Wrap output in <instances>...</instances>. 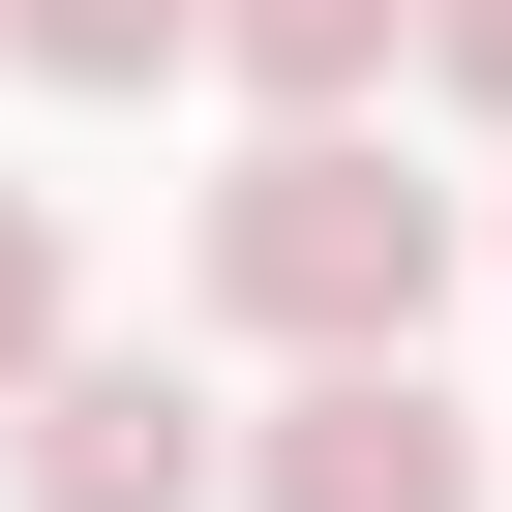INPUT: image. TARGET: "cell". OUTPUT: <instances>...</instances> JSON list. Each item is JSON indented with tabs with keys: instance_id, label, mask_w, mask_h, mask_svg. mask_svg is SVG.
Masks as SVG:
<instances>
[{
	"instance_id": "cell-1",
	"label": "cell",
	"mask_w": 512,
	"mask_h": 512,
	"mask_svg": "<svg viewBox=\"0 0 512 512\" xmlns=\"http://www.w3.org/2000/svg\"><path fill=\"white\" fill-rule=\"evenodd\" d=\"M211 302L272 332V362H422V302H452V181H392L362 121H272L211 181Z\"/></svg>"
},
{
	"instance_id": "cell-2",
	"label": "cell",
	"mask_w": 512,
	"mask_h": 512,
	"mask_svg": "<svg viewBox=\"0 0 512 512\" xmlns=\"http://www.w3.org/2000/svg\"><path fill=\"white\" fill-rule=\"evenodd\" d=\"M241 512H482V422L422 362H302L272 422H241Z\"/></svg>"
},
{
	"instance_id": "cell-3",
	"label": "cell",
	"mask_w": 512,
	"mask_h": 512,
	"mask_svg": "<svg viewBox=\"0 0 512 512\" xmlns=\"http://www.w3.org/2000/svg\"><path fill=\"white\" fill-rule=\"evenodd\" d=\"M0 482H31V512H211L241 452H211V392H181V362H61L31 422H0Z\"/></svg>"
},
{
	"instance_id": "cell-4",
	"label": "cell",
	"mask_w": 512,
	"mask_h": 512,
	"mask_svg": "<svg viewBox=\"0 0 512 512\" xmlns=\"http://www.w3.org/2000/svg\"><path fill=\"white\" fill-rule=\"evenodd\" d=\"M211 61L272 91V121H362V91L422 61V0H211Z\"/></svg>"
},
{
	"instance_id": "cell-5",
	"label": "cell",
	"mask_w": 512,
	"mask_h": 512,
	"mask_svg": "<svg viewBox=\"0 0 512 512\" xmlns=\"http://www.w3.org/2000/svg\"><path fill=\"white\" fill-rule=\"evenodd\" d=\"M0 61L31 91H151V61H211V0H0Z\"/></svg>"
},
{
	"instance_id": "cell-6",
	"label": "cell",
	"mask_w": 512,
	"mask_h": 512,
	"mask_svg": "<svg viewBox=\"0 0 512 512\" xmlns=\"http://www.w3.org/2000/svg\"><path fill=\"white\" fill-rule=\"evenodd\" d=\"M61 362H91V332H61V211H31V181H0V422H31Z\"/></svg>"
},
{
	"instance_id": "cell-7",
	"label": "cell",
	"mask_w": 512,
	"mask_h": 512,
	"mask_svg": "<svg viewBox=\"0 0 512 512\" xmlns=\"http://www.w3.org/2000/svg\"><path fill=\"white\" fill-rule=\"evenodd\" d=\"M422 91H482V121H512V0H422Z\"/></svg>"
}]
</instances>
